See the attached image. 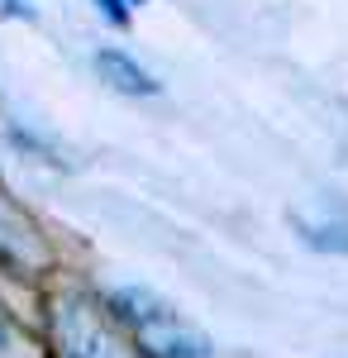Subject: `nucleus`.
I'll list each match as a JSON object with an SVG mask.
<instances>
[{
	"instance_id": "nucleus-1",
	"label": "nucleus",
	"mask_w": 348,
	"mask_h": 358,
	"mask_svg": "<svg viewBox=\"0 0 348 358\" xmlns=\"http://www.w3.org/2000/svg\"><path fill=\"white\" fill-rule=\"evenodd\" d=\"M110 310L138 334V344L148 349V358H210L215 354L210 339L196 330L182 310H172L158 292H148V287H124V292H115Z\"/></svg>"
},
{
	"instance_id": "nucleus-2",
	"label": "nucleus",
	"mask_w": 348,
	"mask_h": 358,
	"mask_svg": "<svg viewBox=\"0 0 348 358\" xmlns=\"http://www.w3.org/2000/svg\"><path fill=\"white\" fill-rule=\"evenodd\" d=\"M53 339H57V358H115V339H110L101 310L81 296L57 306Z\"/></svg>"
},
{
	"instance_id": "nucleus-3",
	"label": "nucleus",
	"mask_w": 348,
	"mask_h": 358,
	"mask_svg": "<svg viewBox=\"0 0 348 358\" xmlns=\"http://www.w3.org/2000/svg\"><path fill=\"white\" fill-rule=\"evenodd\" d=\"M96 72H101L110 82V91H119V96H158L153 72L138 67L134 57L119 53V48H101V53H96Z\"/></svg>"
},
{
	"instance_id": "nucleus-4",
	"label": "nucleus",
	"mask_w": 348,
	"mask_h": 358,
	"mask_svg": "<svg viewBox=\"0 0 348 358\" xmlns=\"http://www.w3.org/2000/svg\"><path fill=\"white\" fill-rule=\"evenodd\" d=\"M296 234L320 253H348V224H305L296 220Z\"/></svg>"
},
{
	"instance_id": "nucleus-5",
	"label": "nucleus",
	"mask_w": 348,
	"mask_h": 358,
	"mask_svg": "<svg viewBox=\"0 0 348 358\" xmlns=\"http://www.w3.org/2000/svg\"><path fill=\"white\" fill-rule=\"evenodd\" d=\"M101 20H110L115 29H129V0H96Z\"/></svg>"
},
{
	"instance_id": "nucleus-6",
	"label": "nucleus",
	"mask_w": 348,
	"mask_h": 358,
	"mask_svg": "<svg viewBox=\"0 0 348 358\" xmlns=\"http://www.w3.org/2000/svg\"><path fill=\"white\" fill-rule=\"evenodd\" d=\"M0 15H5V20H29V24L38 20V15H34V5H24V0H5V5H0Z\"/></svg>"
},
{
	"instance_id": "nucleus-7",
	"label": "nucleus",
	"mask_w": 348,
	"mask_h": 358,
	"mask_svg": "<svg viewBox=\"0 0 348 358\" xmlns=\"http://www.w3.org/2000/svg\"><path fill=\"white\" fill-rule=\"evenodd\" d=\"M0 344H5V320H0Z\"/></svg>"
},
{
	"instance_id": "nucleus-8",
	"label": "nucleus",
	"mask_w": 348,
	"mask_h": 358,
	"mask_svg": "<svg viewBox=\"0 0 348 358\" xmlns=\"http://www.w3.org/2000/svg\"><path fill=\"white\" fill-rule=\"evenodd\" d=\"M129 5H143V0H129Z\"/></svg>"
}]
</instances>
